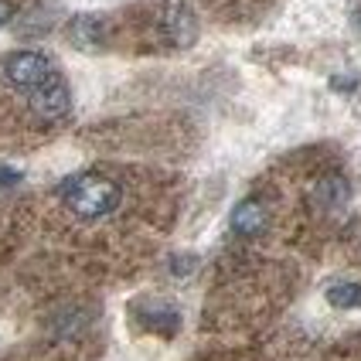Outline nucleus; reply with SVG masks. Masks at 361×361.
<instances>
[{
	"instance_id": "f257e3e1",
	"label": "nucleus",
	"mask_w": 361,
	"mask_h": 361,
	"mask_svg": "<svg viewBox=\"0 0 361 361\" xmlns=\"http://www.w3.org/2000/svg\"><path fill=\"white\" fill-rule=\"evenodd\" d=\"M61 198L72 208V215H79L85 221L106 219L109 212H116L120 204V184L102 174H79V178L65 180Z\"/></svg>"
},
{
	"instance_id": "f03ea898",
	"label": "nucleus",
	"mask_w": 361,
	"mask_h": 361,
	"mask_svg": "<svg viewBox=\"0 0 361 361\" xmlns=\"http://www.w3.org/2000/svg\"><path fill=\"white\" fill-rule=\"evenodd\" d=\"M0 72H4V79L11 82L18 92H35L38 85H44L48 79L59 75L51 68V61L44 55H38V51H14V55H7L4 65H0Z\"/></svg>"
},
{
	"instance_id": "7ed1b4c3",
	"label": "nucleus",
	"mask_w": 361,
	"mask_h": 361,
	"mask_svg": "<svg viewBox=\"0 0 361 361\" xmlns=\"http://www.w3.org/2000/svg\"><path fill=\"white\" fill-rule=\"evenodd\" d=\"M27 106H31V113L41 123H59L72 109V92H68L65 79L55 75V79H48L44 85H38L35 92H27Z\"/></svg>"
},
{
	"instance_id": "20e7f679",
	"label": "nucleus",
	"mask_w": 361,
	"mask_h": 361,
	"mask_svg": "<svg viewBox=\"0 0 361 361\" xmlns=\"http://www.w3.org/2000/svg\"><path fill=\"white\" fill-rule=\"evenodd\" d=\"M269 225V212L259 198H245L232 208V232L242 235V239H252V235H262V228Z\"/></svg>"
},
{
	"instance_id": "39448f33",
	"label": "nucleus",
	"mask_w": 361,
	"mask_h": 361,
	"mask_svg": "<svg viewBox=\"0 0 361 361\" xmlns=\"http://www.w3.org/2000/svg\"><path fill=\"white\" fill-rule=\"evenodd\" d=\"M164 27H167V38L174 44H180V48H188L191 41L198 38V20H195L188 4H174L167 11V18H164Z\"/></svg>"
},
{
	"instance_id": "423d86ee",
	"label": "nucleus",
	"mask_w": 361,
	"mask_h": 361,
	"mask_svg": "<svg viewBox=\"0 0 361 361\" xmlns=\"http://www.w3.org/2000/svg\"><path fill=\"white\" fill-rule=\"evenodd\" d=\"M348 198H351V184H348L341 174H331V178L317 180V188H314V201H317L321 208H327V212L348 204Z\"/></svg>"
},
{
	"instance_id": "0eeeda50",
	"label": "nucleus",
	"mask_w": 361,
	"mask_h": 361,
	"mask_svg": "<svg viewBox=\"0 0 361 361\" xmlns=\"http://www.w3.org/2000/svg\"><path fill=\"white\" fill-rule=\"evenodd\" d=\"M68 38L75 41V48L92 51V48H99L102 44V24L96 18H89V14L72 18V24H68Z\"/></svg>"
},
{
	"instance_id": "6e6552de",
	"label": "nucleus",
	"mask_w": 361,
	"mask_h": 361,
	"mask_svg": "<svg viewBox=\"0 0 361 361\" xmlns=\"http://www.w3.org/2000/svg\"><path fill=\"white\" fill-rule=\"evenodd\" d=\"M327 303L341 310H361V283H331L327 286Z\"/></svg>"
},
{
	"instance_id": "1a4fd4ad",
	"label": "nucleus",
	"mask_w": 361,
	"mask_h": 361,
	"mask_svg": "<svg viewBox=\"0 0 361 361\" xmlns=\"http://www.w3.org/2000/svg\"><path fill=\"white\" fill-rule=\"evenodd\" d=\"M11 18H14V4L11 0H0V27L11 24Z\"/></svg>"
},
{
	"instance_id": "9d476101",
	"label": "nucleus",
	"mask_w": 361,
	"mask_h": 361,
	"mask_svg": "<svg viewBox=\"0 0 361 361\" xmlns=\"http://www.w3.org/2000/svg\"><path fill=\"white\" fill-rule=\"evenodd\" d=\"M14 180H20L18 171H11V167H0V188H7V184H14Z\"/></svg>"
}]
</instances>
